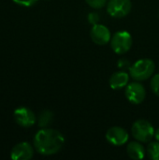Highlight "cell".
Here are the masks:
<instances>
[{
	"label": "cell",
	"instance_id": "52a82bcc",
	"mask_svg": "<svg viewBox=\"0 0 159 160\" xmlns=\"http://www.w3.org/2000/svg\"><path fill=\"white\" fill-rule=\"evenodd\" d=\"M128 133L127 130L120 127H112L108 129L106 133V140L109 143L114 146H121L127 142Z\"/></svg>",
	"mask_w": 159,
	"mask_h": 160
},
{
	"label": "cell",
	"instance_id": "9a60e30c",
	"mask_svg": "<svg viewBox=\"0 0 159 160\" xmlns=\"http://www.w3.org/2000/svg\"><path fill=\"white\" fill-rule=\"evenodd\" d=\"M85 2L91 8H96V9H99V8H102L106 5L107 0H85Z\"/></svg>",
	"mask_w": 159,
	"mask_h": 160
},
{
	"label": "cell",
	"instance_id": "5b68a950",
	"mask_svg": "<svg viewBox=\"0 0 159 160\" xmlns=\"http://www.w3.org/2000/svg\"><path fill=\"white\" fill-rule=\"evenodd\" d=\"M131 8V0H110L107 4V11L113 18L126 17Z\"/></svg>",
	"mask_w": 159,
	"mask_h": 160
},
{
	"label": "cell",
	"instance_id": "6da1fadb",
	"mask_svg": "<svg viewBox=\"0 0 159 160\" xmlns=\"http://www.w3.org/2000/svg\"><path fill=\"white\" fill-rule=\"evenodd\" d=\"M65 143L64 136L55 129L42 128L34 138L35 149L43 156H52L58 153Z\"/></svg>",
	"mask_w": 159,
	"mask_h": 160
},
{
	"label": "cell",
	"instance_id": "ba28073f",
	"mask_svg": "<svg viewBox=\"0 0 159 160\" xmlns=\"http://www.w3.org/2000/svg\"><path fill=\"white\" fill-rule=\"evenodd\" d=\"M90 37L92 40L97 45H105L112 39V35L109 28L100 23L93 25L90 30Z\"/></svg>",
	"mask_w": 159,
	"mask_h": 160
},
{
	"label": "cell",
	"instance_id": "44dd1931",
	"mask_svg": "<svg viewBox=\"0 0 159 160\" xmlns=\"http://www.w3.org/2000/svg\"><path fill=\"white\" fill-rule=\"evenodd\" d=\"M158 17H159V12H158Z\"/></svg>",
	"mask_w": 159,
	"mask_h": 160
},
{
	"label": "cell",
	"instance_id": "ffe728a7",
	"mask_svg": "<svg viewBox=\"0 0 159 160\" xmlns=\"http://www.w3.org/2000/svg\"><path fill=\"white\" fill-rule=\"evenodd\" d=\"M155 138H156V140L159 142V128H157L156 131H155Z\"/></svg>",
	"mask_w": 159,
	"mask_h": 160
},
{
	"label": "cell",
	"instance_id": "7a4b0ae2",
	"mask_svg": "<svg viewBox=\"0 0 159 160\" xmlns=\"http://www.w3.org/2000/svg\"><path fill=\"white\" fill-rule=\"evenodd\" d=\"M155 69L156 65L154 61L151 59L144 58L140 59L133 65H131L129 68V74L134 80L142 82L149 79L153 75Z\"/></svg>",
	"mask_w": 159,
	"mask_h": 160
},
{
	"label": "cell",
	"instance_id": "7c38bea8",
	"mask_svg": "<svg viewBox=\"0 0 159 160\" xmlns=\"http://www.w3.org/2000/svg\"><path fill=\"white\" fill-rule=\"evenodd\" d=\"M127 155L130 158L134 160L142 159L145 156L144 147L138 142H132L127 145Z\"/></svg>",
	"mask_w": 159,
	"mask_h": 160
},
{
	"label": "cell",
	"instance_id": "2e32d148",
	"mask_svg": "<svg viewBox=\"0 0 159 160\" xmlns=\"http://www.w3.org/2000/svg\"><path fill=\"white\" fill-rule=\"evenodd\" d=\"M151 89L153 93L159 97V74L155 75L151 80Z\"/></svg>",
	"mask_w": 159,
	"mask_h": 160
},
{
	"label": "cell",
	"instance_id": "5bb4252c",
	"mask_svg": "<svg viewBox=\"0 0 159 160\" xmlns=\"http://www.w3.org/2000/svg\"><path fill=\"white\" fill-rule=\"evenodd\" d=\"M147 154L153 160H159V142H154L149 143L147 147Z\"/></svg>",
	"mask_w": 159,
	"mask_h": 160
},
{
	"label": "cell",
	"instance_id": "e0dca14e",
	"mask_svg": "<svg viewBox=\"0 0 159 160\" xmlns=\"http://www.w3.org/2000/svg\"><path fill=\"white\" fill-rule=\"evenodd\" d=\"M87 19H88V22H89L91 24L94 25V24L98 23V22H99V20H100V16H99V14H98L97 12H90V13L88 14Z\"/></svg>",
	"mask_w": 159,
	"mask_h": 160
},
{
	"label": "cell",
	"instance_id": "9c48e42d",
	"mask_svg": "<svg viewBox=\"0 0 159 160\" xmlns=\"http://www.w3.org/2000/svg\"><path fill=\"white\" fill-rule=\"evenodd\" d=\"M15 122L22 128H30L36 123V116L34 112L25 107H20L14 111Z\"/></svg>",
	"mask_w": 159,
	"mask_h": 160
},
{
	"label": "cell",
	"instance_id": "8992f818",
	"mask_svg": "<svg viewBox=\"0 0 159 160\" xmlns=\"http://www.w3.org/2000/svg\"><path fill=\"white\" fill-rule=\"evenodd\" d=\"M127 99L135 105H139L145 99L146 91L142 84L140 82H132L126 86L125 92Z\"/></svg>",
	"mask_w": 159,
	"mask_h": 160
},
{
	"label": "cell",
	"instance_id": "d6986e66",
	"mask_svg": "<svg viewBox=\"0 0 159 160\" xmlns=\"http://www.w3.org/2000/svg\"><path fill=\"white\" fill-rule=\"evenodd\" d=\"M12 1L17 5L23 6V7H31L37 2V0H12Z\"/></svg>",
	"mask_w": 159,
	"mask_h": 160
},
{
	"label": "cell",
	"instance_id": "3957f363",
	"mask_svg": "<svg viewBox=\"0 0 159 160\" xmlns=\"http://www.w3.org/2000/svg\"><path fill=\"white\" fill-rule=\"evenodd\" d=\"M133 137L140 142H149L155 136V128L150 122L144 119L136 121L131 128Z\"/></svg>",
	"mask_w": 159,
	"mask_h": 160
},
{
	"label": "cell",
	"instance_id": "4fadbf2b",
	"mask_svg": "<svg viewBox=\"0 0 159 160\" xmlns=\"http://www.w3.org/2000/svg\"><path fill=\"white\" fill-rule=\"evenodd\" d=\"M53 120V113L51 112V111H48V110H45L43 111L40 114H39V117H38V126L40 128H47L48 126H50L52 124Z\"/></svg>",
	"mask_w": 159,
	"mask_h": 160
},
{
	"label": "cell",
	"instance_id": "30bf717a",
	"mask_svg": "<svg viewBox=\"0 0 159 160\" xmlns=\"http://www.w3.org/2000/svg\"><path fill=\"white\" fill-rule=\"evenodd\" d=\"M34 156V149L28 142H20L16 144L10 153V158L13 160H29Z\"/></svg>",
	"mask_w": 159,
	"mask_h": 160
},
{
	"label": "cell",
	"instance_id": "8fae6325",
	"mask_svg": "<svg viewBox=\"0 0 159 160\" xmlns=\"http://www.w3.org/2000/svg\"><path fill=\"white\" fill-rule=\"evenodd\" d=\"M129 81V75L126 71H117L110 78V86L113 90H119L126 87Z\"/></svg>",
	"mask_w": 159,
	"mask_h": 160
},
{
	"label": "cell",
	"instance_id": "277c9868",
	"mask_svg": "<svg viewBox=\"0 0 159 160\" xmlns=\"http://www.w3.org/2000/svg\"><path fill=\"white\" fill-rule=\"evenodd\" d=\"M132 43V37L127 31H118L111 39L112 49L117 54H124L130 50Z\"/></svg>",
	"mask_w": 159,
	"mask_h": 160
},
{
	"label": "cell",
	"instance_id": "ac0fdd59",
	"mask_svg": "<svg viewBox=\"0 0 159 160\" xmlns=\"http://www.w3.org/2000/svg\"><path fill=\"white\" fill-rule=\"evenodd\" d=\"M131 65H130V62L129 60L126 59V58H121L119 61H118V68L122 70H127L130 68Z\"/></svg>",
	"mask_w": 159,
	"mask_h": 160
}]
</instances>
